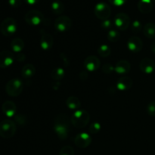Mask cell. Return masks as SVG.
<instances>
[{"label": "cell", "instance_id": "obj_14", "mask_svg": "<svg viewBox=\"0 0 155 155\" xmlns=\"http://www.w3.org/2000/svg\"><path fill=\"white\" fill-rule=\"evenodd\" d=\"M139 68L145 74H151L155 70V62L152 59L148 58H144L141 61L139 64Z\"/></svg>", "mask_w": 155, "mask_h": 155}, {"label": "cell", "instance_id": "obj_18", "mask_svg": "<svg viewBox=\"0 0 155 155\" xmlns=\"http://www.w3.org/2000/svg\"><path fill=\"white\" fill-rule=\"evenodd\" d=\"M131 64L127 60H120L114 66V71L118 74H127L130 71Z\"/></svg>", "mask_w": 155, "mask_h": 155}, {"label": "cell", "instance_id": "obj_7", "mask_svg": "<svg viewBox=\"0 0 155 155\" xmlns=\"http://www.w3.org/2000/svg\"><path fill=\"white\" fill-rule=\"evenodd\" d=\"M25 21L31 26H38L44 21V15L38 10H30L26 13Z\"/></svg>", "mask_w": 155, "mask_h": 155}, {"label": "cell", "instance_id": "obj_9", "mask_svg": "<svg viewBox=\"0 0 155 155\" xmlns=\"http://www.w3.org/2000/svg\"><path fill=\"white\" fill-rule=\"evenodd\" d=\"M114 24L117 30H126L130 25V18L125 13H118L114 19Z\"/></svg>", "mask_w": 155, "mask_h": 155}, {"label": "cell", "instance_id": "obj_11", "mask_svg": "<svg viewBox=\"0 0 155 155\" xmlns=\"http://www.w3.org/2000/svg\"><path fill=\"white\" fill-rule=\"evenodd\" d=\"M15 59L13 53L8 50L0 51V68H7L12 65Z\"/></svg>", "mask_w": 155, "mask_h": 155}, {"label": "cell", "instance_id": "obj_33", "mask_svg": "<svg viewBox=\"0 0 155 155\" xmlns=\"http://www.w3.org/2000/svg\"><path fill=\"white\" fill-rule=\"evenodd\" d=\"M15 120L19 125L23 126L27 123V118L23 114H17L15 116Z\"/></svg>", "mask_w": 155, "mask_h": 155}, {"label": "cell", "instance_id": "obj_3", "mask_svg": "<svg viewBox=\"0 0 155 155\" xmlns=\"http://www.w3.org/2000/svg\"><path fill=\"white\" fill-rule=\"evenodd\" d=\"M24 89L22 80L18 78H13L9 80L5 86V92L9 96L17 97L20 95Z\"/></svg>", "mask_w": 155, "mask_h": 155}, {"label": "cell", "instance_id": "obj_41", "mask_svg": "<svg viewBox=\"0 0 155 155\" xmlns=\"http://www.w3.org/2000/svg\"><path fill=\"white\" fill-rule=\"evenodd\" d=\"M152 2H155V0H152Z\"/></svg>", "mask_w": 155, "mask_h": 155}, {"label": "cell", "instance_id": "obj_6", "mask_svg": "<svg viewBox=\"0 0 155 155\" xmlns=\"http://www.w3.org/2000/svg\"><path fill=\"white\" fill-rule=\"evenodd\" d=\"M94 12L97 18L101 21L107 20L110 18L111 15V9L110 7L104 2H98V4L95 5Z\"/></svg>", "mask_w": 155, "mask_h": 155}, {"label": "cell", "instance_id": "obj_39", "mask_svg": "<svg viewBox=\"0 0 155 155\" xmlns=\"http://www.w3.org/2000/svg\"><path fill=\"white\" fill-rule=\"evenodd\" d=\"M24 1H25V2L27 4L30 5H33L37 4L40 0H24Z\"/></svg>", "mask_w": 155, "mask_h": 155}, {"label": "cell", "instance_id": "obj_1", "mask_svg": "<svg viewBox=\"0 0 155 155\" xmlns=\"http://www.w3.org/2000/svg\"><path fill=\"white\" fill-rule=\"evenodd\" d=\"M70 121L68 116L65 114H58L54 120V130L58 137L61 140L68 138L70 128Z\"/></svg>", "mask_w": 155, "mask_h": 155}, {"label": "cell", "instance_id": "obj_31", "mask_svg": "<svg viewBox=\"0 0 155 155\" xmlns=\"http://www.w3.org/2000/svg\"><path fill=\"white\" fill-rule=\"evenodd\" d=\"M147 112L150 116L155 117V101L149 102L147 106Z\"/></svg>", "mask_w": 155, "mask_h": 155}, {"label": "cell", "instance_id": "obj_40", "mask_svg": "<svg viewBox=\"0 0 155 155\" xmlns=\"http://www.w3.org/2000/svg\"><path fill=\"white\" fill-rule=\"evenodd\" d=\"M151 50L154 54H155V41L153 42L151 45Z\"/></svg>", "mask_w": 155, "mask_h": 155}, {"label": "cell", "instance_id": "obj_8", "mask_svg": "<svg viewBox=\"0 0 155 155\" xmlns=\"http://www.w3.org/2000/svg\"><path fill=\"white\" fill-rule=\"evenodd\" d=\"M54 26L58 32L64 33V32L68 31L71 29V26H72V21L68 16L61 15L56 18V20L54 21Z\"/></svg>", "mask_w": 155, "mask_h": 155}, {"label": "cell", "instance_id": "obj_23", "mask_svg": "<svg viewBox=\"0 0 155 155\" xmlns=\"http://www.w3.org/2000/svg\"><path fill=\"white\" fill-rule=\"evenodd\" d=\"M143 33L148 39L155 38V24L154 23H147L143 29Z\"/></svg>", "mask_w": 155, "mask_h": 155}, {"label": "cell", "instance_id": "obj_20", "mask_svg": "<svg viewBox=\"0 0 155 155\" xmlns=\"http://www.w3.org/2000/svg\"><path fill=\"white\" fill-rule=\"evenodd\" d=\"M36 74V68L31 64H27L21 70V75L24 79H30Z\"/></svg>", "mask_w": 155, "mask_h": 155}, {"label": "cell", "instance_id": "obj_19", "mask_svg": "<svg viewBox=\"0 0 155 155\" xmlns=\"http://www.w3.org/2000/svg\"><path fill=\"white\" fill-rule=\"evenodd\" d=\"M138 9L142 14H148L152 11V0H139L138 2Z\"/></svg>", "mask_w": 155, "mask_h": 155}, {"label": "cell", "instance_id": "obj_27", "mask_svg": "<svg viewBox=\"0 0 155 155\" xmlns=\"http://www.w3.org/2000/svg\"><path fill=\"white\" fill-rule=\"evenodd\" d=\"M120 38V35L119 31L116 29H111L107 33V39L110 42H116Z\"/></svg>", "mask_w": 155, "mask_h": 155}, {"label": "cell", "instance_id": "obj_21", "mask_svg": "<svg viewBox=\"0 0 155 155\" xmlns=\"http://www.w3.org/2000/svg\"><path fill=\"white\" fill-rule=\"evenodd\" d=\"M66 105L70 110H80L81 102L80 99L76 96H69L66 100Z\"/></svg>", "mask_w": 155, "mask_h": 155}, {"label": "cell", "instance_id": "obj_28", "mask_svg": "<svg viewBox=\"0 0 155 155\" xmlns=\"http://www.w3.org/2000/svg\"><path fill=\"white\" fill-rule=\"evenodd\" d=\"M101 129V124H100L99 122L95 121V122H92V124H91L89 130L91 134H96V133H99Z\"/></svg>", "mask_w": 155, "mask_h": 155}, {"label": "cell", "instance_id": "obj_5", "mask_svg": "<svg viewBox=\"0 0 155 155\" xmlns=\"http://www.w3.org/2000/svg\"><path fill=\"white\" fill-rule=\"evenodd\" d=\"M18 24L16 21L12 18H7L3 20L0 24V32L5 36H11L16 33Z\"/></svg>", "mask_w": 155, "mask_h": 155}, {"label": "cell", "instance_id": "obj_26", "mask_svg": "<svg viewBox=\"0 0 155 155\" xmlns=\"http://www.w3.org/2000/svg\"><path fill=\"white\" fill-rule=\"evenodd\" d=\"M98 53L101 57L107 58L111 53V49H110L109 45H106V44H103V45H101L98 47Z\"/></svg>", "mask_w": 155, "mask_h": 155}, {"label": "cell", "instance_id": "obj_16", "mask_svg": "<svg viewBox=\"0 0 155 155\" xmlns=\"http://www.w3.org/2000/svg\"><path fill=\"white\" fill-rule=\"evenodd\" d=\"M2 112L8 117H12L16 114L17 106L13 101H5L2 106Z\"/></svg>", "mask_w": 155, "mask_h": 155}, {"label": "cell", "instance_id": "obj_4", "mask_svg": "<svg viewBox=\"0 0 155 155\" xmlns=\"http://www.w3.org/2000/svg\"><path fill=\"white\" fill-rule=\"evenodd\" d=\"M17 127L11 120H4L0 123V136L3 139H10L15 136Z\"/></svg>", "mask_w": 155, "mask_h": 155}, {"label": "cell", "instance_id": "obj_17", "mask_svg": "<svg viewBox=\"0 0 155 155\" xmlns=\"http://www.w3.org/2000/svg\"><path fill=\"white\" fill-rule=\"evenodd\" d=\"M133 80L130 77H120L117 82V89L120 91H127L133 86Z\"/></svg>", "mask_w": 155, "mask_h": 155}, {"label": "cell", "instance_id": "obj_24", "mask_svg": "<svg viewBox=\"0 0 155 155\" xmlns=\"http://www.w3.org/2000/svg\"><path fill=\"white\" fill-rule=\"evenodd\" d=\"M51 12L56 15H61L64 11V5L63 2L59 0H55V1L52 2L51 5Z\"/></svg>", "mask_w": 155, "mask_h": 155}, {"label": "cell", "instance_id": "obj_22", "mask_svg": "<svg viewBox=\"0 0 155 155\" xmlns=\"http://www.w3.org/2000/svg\"><path fill=\"white\" fill-rule=\"evenodd\" d=\"M11 48L14 52L20 53L24 48V42L21 38H15L10 44Z\"/></svg>", "mask_w": 155, "mask_h": 155}, {"label": "cell", "instance_id": "obj_25", "mask_svg": "<svg viewBox=\"0 0 155 155\" xmlns=\"http://www.w3.org/2000/svg\"><path fill=\"white\" fill-rule=\"evenodd\" d=\"M65 71L64 68L57 67L54 68L51 72V77L55 81H60L64 77Z\"/></svg>", "mask_w": 155, "mask_h": 155}, {"label": "cell", "instance_id": "obj_30", "mask_svg": "<svg viewBox=\"0 0 155 155\" xmlns=\"http://www.w3.org/2000/svg\"><path fill=\"white\" fill-rule=\"evenodd\" d=\"M59 155H74V150L72 147L66 145L61 149Z\"/></svg>", "mask_w": 155, "mask_h": 155}, {"label": "cell", "instance_id": "obj_36", "mask_svg": "<svg viewBox=\"0 0 155 155\" xmlns=\"http://www.w3.org/2000/svg\"><path fill=\"white\" fill-rule=\"evenodd\" d=\"M8 4L13 8H18L21 5V0H8Z\"/></svg>", "mask_w": 155, "mask_h": 155}, {"label": "cell", "instance_id": "obj_34", "mask_svg": "<svg viewBox=\"0 0 155 155\" xmlns=\"http://www.w3.org/2000/svg\"><path fill=\"white\" fill-rule=\"evenodd\" d=\"M101 28L104 29V30H111V27H112V23L111 21H110L109 19L107 20H104V21H102L101 24Z\"/></svg>", "mask_w": 155, "mask_h": 155}, {"label": "cell", "instance_id": "obj_35", "mask_svg": "<svg viewBox=\"0 0 155 155\" xmlns=\"http://www.w3.org/2000/svg\"><path fill=\"white\" fill-rule=\"evenodd\" d=\"M110 4L114 5L115 6H121L125 4L127 0H108Z\"/></svg>", "mask_w": 155, "mask_h": 155}, {"label": "cell", "instance_id": "obj_13", "mask_svg": "<svg viewBox=\"0 0 155 155\" xmlns=\"http://www.w3.org/2000/svg\"><path fill=\"white\" fill-rule=\"evenodd\" d=\"M127 47L132 52L138 53L142 49L143 42L139 36H133L129 39L128 42H127Z\"/></svg>", "mask_w": 155, "mask_h": 155}, {"label": "cell", "instance_id": "obj_12", "mask_svg": "<svg viewBox=\"0 0 155 155\" xmlns=\"http://www.w3.org/2000/svg\"><path fill=\"white\" fill-rule=\"evenodd\" d=\"M83 64L86 71L89 72H95L100 68L101 61L96 56L90 55L85 59Z\"/></svg>", "mask_w": 155, "mask_h": 155}, {"label": "cell", "instance_id": "obj_2", "mask_svg": "<svg viewBox=\"0 0 155 155\" xmlns=\"http://www.w3.org/2000/svg\"><path fill=\"white\" fill-rule=\"evenodd\" d=\"M90 120V115L86 110H76L71 118L73 126L77 129H82L88 125Z\"/></svg>", "mask_w": 155, "mask_h": 155}, {"label": "cell", "instance_id": "obj_10", "mask_svg": "<svg viewBox=\"0 0 155 155\" xmlns=\"http://www.w3.org/2000/svg\"><path fill=\"white\" fill-rule=\"evenodd\" d=\"M74 143L78 148H86L92 143V137L87 133H80L76 136Z\"/></svg>", "mask_w": 155, "mask_h": 155}, {"label": "cell", "instance_id": "obj_37", "mask_svg": "<svg viewBox=\"0 0 155 155\" xmlns=\"http://www.w3.org/2000/svg\"><path fill=\"white\" fill-rule=\"evenodd\" d=\"M16 59L18 61H20V62H21V61H24V60H25L26 59V56H25V54H23V53H17V54H16Z\"/></svg>", "mask_w": 155, "mask_h": 155}, {"label": "cell", "instance_id": "obj_15", "mask_svg": "<svg viewBox=\"0 0 155 155\" xmlns=\"http://www.w3.org/2000/svg\"><path fill=\"white\" fill-rule=\"evenodd\" d=\"M54 45V39L52 36L49 33L42 32V34L40 38V47L42 49L45 51L51 49Z\"/></svg>", "mask_w": 155, "mask_h": 155}, {"label": "cell", "instance_id": "obj_38", "mask_svg": "<svg viewBox=\"0 0 155 155\" xmlns=\"http://www.w3.org/2000/svg\"><path fill=\"white\" fill-rule=\"evenodd\" d=\"M79 77H80V80H86L88 78V73L86 71H83L80 73L79 74Z\"/></svg>", "mask_w": 155, "mask_h": 155}, {"label": "cell", "instance_id": "obj_29", "mask_svg": "<svg viewBox=\"0 0 155 155\" xmlns=\"http://www.w3.org/2000/svg\"><path fill=\"white\" fill-rule=\"evenodd\" d=\"M142 23L138 20H135L131 24V30L134 33H138L142 30Z\"/></svg>", "mask_w": 155, "mask_h": 155}, {"label": "cell", "instance_id": "obj_32", "mask_svg": "<svg viewBox=\"0 0 155 155\" xmlns=\"http://www.w3.org/2000/svg\"><path fill=\"white\" fill-rule=\"evenodd\" d=\"M102 71L104 74H111V73L114 72V67L113 65L110 63L105 64L103 65Z\"/></svg>", "mask_w": 155, "mask_h": 155}]
</instances>
